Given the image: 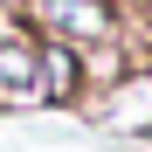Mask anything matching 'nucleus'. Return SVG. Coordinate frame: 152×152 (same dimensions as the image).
<instances>
[{"mask_svg":"<svg viewBox=\"0 0 152 152\" xmlns=\"http://www.w3.org/2000/svg\"><path fill=\"white\" fill-rule=\"evenodd\" d=\"M21 21H28L35 35H48V42H69V48H90V42L124 35L118 0H28Z\"/></svg>","mask_w":152,"mask_h":152,"instance_id":"nucleus-1","label":"nucleus"},{"mask_svg":"<svg viewBox=\"0 0 152 152\" xmlns=\"http://www.w3.org/2000/svg\"><path fill=\"white\" fill-rule=\"evenodd\" d=\"M0 111H42V35L0 21Z\"/></svg>","mask_w":152,"mask_h":152,"instance_id":"nucleus-2","label":"nucleus"},{"mask_svg":"<svg viewBox=\"0 0 152 152\" xmlns=\"http://www.w3.org/2000/svg\"><path fill=\"white\" fill-rule=\"evenodd\" d=\"M83 118L111 124V132H124V138H152V62H138L118 90L90 97V104H83Z\"/></svg>","mask_w":152,"mask_h":152,"instance_id":"nucleus-3","label":"nucleus"},{"mask_svg":"<svg viewBox=\"0 0 152 152\" xmlns=\"http://www.w3.org/2000/svg\"><path fill=\"white\" fill-rule=\"evenodd\" d=\"M90 83H83V48L48 42L42 35V111H83Z\"/></svg>","mask_w":152,"mask_h":152,"instance_id":"nucleus-4","label":"nucleus"}]
</instances>
